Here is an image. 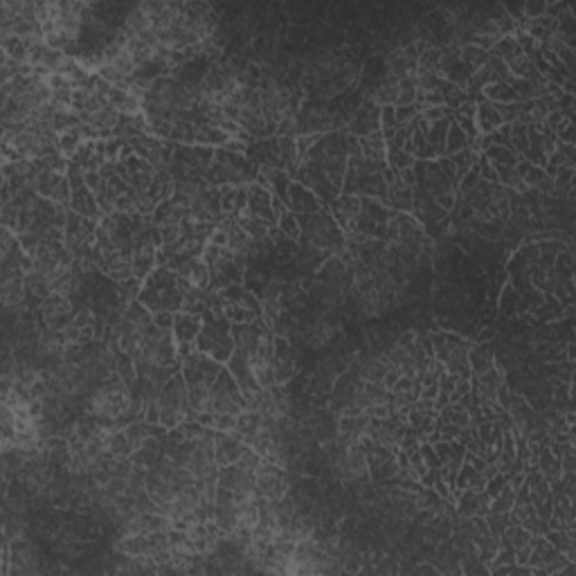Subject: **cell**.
<instances>
[{
	"mask_svg": "<svg viewBox=\"0 0 576 576\" xmlns=\"http://www.w3.org/2000/svg\"><path fill=\"white\" fill-rule=\"evenodd\" d=\"M133 399L135 397L128 392L126 383L117 374H110L88 397V412L99 419H119L122 414L133 412V406H131Z\"/></svg>",
	"mask_w": 576,
	"mask_h": 576,
	"instance_id": "cell-1",
	"label": "cell"
},
{
	"mask_svg": "<svg viewBox=\"0 0 576 576\" xmlns=\"http://www.w3.org/2000/svg\"><path fill=\"white\" fill-rule=\"evenodd\" d=\"M156 406H158L160 421H163L167 428H176L178 423L185 419L187 410L191 408L189 397H187L185 385H183V378L174 376L171 381H167L163 385V390H160V394H158Z\"/></svg>",
	"mask_w": 576,
	"mask_h": 576,
	"instance_id": "cell-2",
	"label": "cell"
},
{
	"mask_svg": "<svg viewBox=\"0 0 576 576\" xmlns=\"http://www.w3.org/2000/svg\"><path fill=\"white\" fill-rule=\"evenodd\" d=\"M255 484L261 498L277 502L284 498L288 491V468L261 457L259 466L255 471Z\"/></svg>",
	"mask_w": 576,
	"mask_h": 576,
	"instance_id": "cell-3",
	"label": "cell"
},
{
	"mask_svg": "<svg viewBox=\"0 0 576 576\" xmlns=\"http://www.w3.org/2000/svg\"><path fill=\"white\" fill-rule=\"evenodd\" d=\"M43 320L50 327V331L61 333L66 331L73 320H70V302L64 295H50L43 304Z\"/></svg>",
	"mask_w": 576,
	"mask_h": 576,
	"instance_id": "cell-4",
	"label": "cell"
},
{
	"mask_svg": "<svg viewBox=\"0 0 576 576\" xmlns=\"http://www.w3.org/2000/svg\"><path fill=\"white\" fill-rule=\"evenodd\" d=\"M246 443H241L228 432H216L214 434V459L221 466H230V464H237L241 459V455L246 452Z\"/></svg>",
	"mask_w": 576,
	"mask_h": 576,
	"instance_id": "cell-5",
	"label": "cell"
},
{
	"mask_svg": "<svg viewBox=\"0 0 576 576\" xmlns=\"http://www.w3.org/2000/svg\"><path fill=\"white\" fill-rule=\"evenodd\" d=\"M390 360L387 356H369L360 362V367H358V374H360V378L362 381H367V383H374V385H381L383 387V381H385V374L390 369Z\"/></svg>",
	"mask_w": 576,
	"mask_h": 576,
	"instance_id": "cell-6",
	"label": "cell"
},
{
	"mask_svg": "<svg viewBox=\"0 0 576 576\" xmlns=\"http://www.w3.org/2000/svg\"><path fill=\"white\" fill-rule=\"evenodd\" d=\"M336 333H338V329H336V325H333V322L320 320V322H316V325H311V329L307 333V345L313 347V349L325 347V345H329L333 338H336Z\"/></svg>",
	"mask_w": 576,
	"mask_h": 576,
	"instance_id": "cell-7",
	"label": "cell"
},
{
	"mask_svg": "<svg viewBox=\"0 0 576 576\" xmlns=\"http://www.w3.org/2000/svg\"><path fill=\"white\" fill-rule=\"evenodd\" d=\"M336 214H338V219H340L342 228H345L347 232H351L353 226H356V216L360 214V203H358V198H353V196H342V200H338V203H336Z\"/></svg>",
	"mask_w": 576,
	"mask_h": 576,
	"instance_id": "cell-8",
	"label": "cell"
},
{
	"mask_svg": "<svg viewBox=\"0 0 576 576\" xmlns=\"http://www.w3.org/2000/svg\"><path fill=\"white\" fill-rule=\"evenodd\" d=\"M23 286H25V281L18 277V275L9 277V279H3V304H5L7 311L21 307V302H23Z\"/></svg>",
	"mask_w": 576,
	"mask_h": 576,
	"instance_id": "cell-9",
	"label": "cell"
},
{
	"mask_svg": "<svg viewBox=\"0 0 576 576\" xmlns=\"http://www.w3.org/2000/svg\"><path fill=\"white\" fill-rule=\"evenodd\" d=\"M61 180H64V176H61V174H57L54 169H47V167H45L43 171H38V174H36L34 189H36L41 196H45V198H52L54 189L59 187V183H61Z\"/></svg>",
	"mask_w": 576,
	"mask_h": 576,
	"instance_id": "cell-10",
	"label": "cell"
},
{
	"mask_svg": "<svg viewBox=\"0 0 576 576\" xmlns=\"http://www.w3.org/2000/svg\"><path fill=\"white\" fill-rule=\"evenodd\" d=\"M174 322H176V333H178L180 345L194 340L196 331H198V320L194 316H178V318H174Z\"/></svg>",
	"mask_w": 576,
	"mask_h": 576,
	"instance_id": "cell-11",
	"label": "cell"
},
{
	"mask_svg": "<svg viewBox=\"0 0 576 576\" xmlns=\"http://www.w3.org/2000/svg\"><path fill=\"white\" fill-rule=\"evenodd\" d=\"M502 122V117L498 115V110L491 106H480V126L484 131H491Z\"/></svg>",
	"mask_w": 576,
	"mask_h": 576,
	"instance_id": "cell-12",
	"label": "cell"
},
{
	"mask_svg": "<svg viewBox=\"0 0 576 576\" xmlns=\"http://www.w3.org/2000/svg\"><path fill=\"white\" fill-rule=\"evenodd\" d=\"M464 57H466V61H471L475 68L489 61L487 50H484V47H478V45H468V47H464Z\"/></svg>",
	"mask_w": 576,
	"mask_h": 576,
	"instance_id": "cell-13",
	"label": "cell"
},
{
	"mask_svg": "<svg viewBox=\"0 0 576 576\" xmlns=\"http://www.w3.org/2000/svg\"><path fill=\"white\" fill-rule=\"evenodd\" d=\"M279 226H281V230L284 232H288L290 230V237L295 239L297 235H300V226H297V221L295 219H290V214H281V219H279Z\"/></svg>",
	"mask_w": 576,
	"mask_h": 576,
	"instance_id": "cell-14",
	"label": "cell"
},
{
	"mask_svg": "<svg viewBox=\"0 0 576 576\" xmlns=\"http://www.w3.org/2000/svg\"><path fill=\"white\" fill-rule=\"evenodd\" d=\"M79 142V128L75 131V135H73V131H68V133L59 140V147H61V151H73Z\"/></svg>",
	"mask_w": 576,
	"mask_h": 576,
	"instance_id": "cell-15",
	"label": "cell"
},
{
	"mask_svg": "<svg viewBox=\"0 0 576 576\" xmlns=\"http://www.w3.org/2000/svg\"><path fill=\"white\" fill-rule=\"evenodd\" d=\"M68 198H70V194H68V183H66V178H64L61 183H59V187L54 189L52 200H54V203H59V205H66Z\"/></svg>",
	"mask_w": 576,
	"mask_h": 576,
	"instance_id": "cell-16",
	"label": "cell"
},
{
	"mask_svg": "<svg viewBox=\"0 0 576 576\" xmlns=\"http://www.w3.org/2000/svg\"><path fill=\"white\" fill-rule=\"evenodd\" d=\"M171 322H174V318H171L169 313H165V316H156V327L158 329H169Z\"/></svg>",
	"mask_w": 576,
	"mask_h": 576,
	"instance_id": "cell-17",
	"label": "cell"
}]
</instances>
